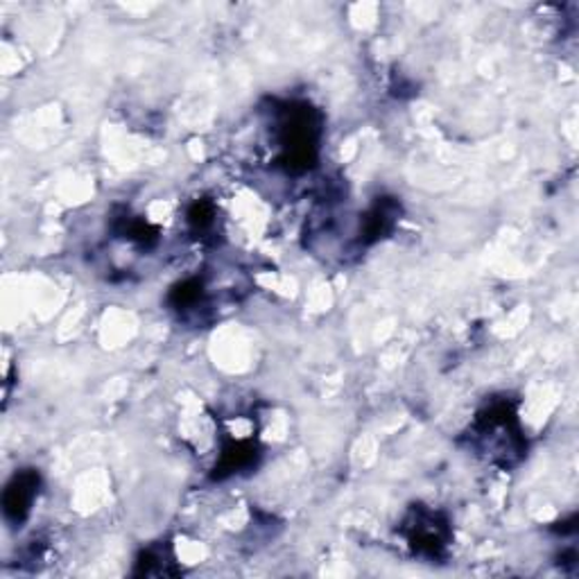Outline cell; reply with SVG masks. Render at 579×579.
Here are the masks:
<instances>
[{"mask_svg": "<svg viewBox=\"0 0 579 579\" xmlns=\"http://www.w3.org/2000/svg\"><path fill=\"white\" fill-rule=\"evenodd\" d=\"M471 446L501 468H514L528 455V439L518 421V403L507 394L489 399L474 419Z\"/></svg>", "mask_w": 579, "mask_h": 579, "instance_id": "1", "label": "cell"}, {"mask_svg": "<svg viewBox=\"0 0 579 579\" xmlns=\"http://www.w3.org/2000/svg\"><path fill=\"white\" fill-rule=\"evenodd\" d=\"M274 114H277L279 168L288 175L313 171L319 161L322 114L309 102H286Z\"/></svg>", "mask_w": 579, "mask_h": 579, "instance_id": "2", "label": "cell"}, {"mask_svg": "<svg viewBox=\"0 0 579 579\" xmlns=\"http://www.w3.org/2000/svg\"><path fill=\"white\" fill-rule=\"evenodd\" d=\"M399 534L405 539L412 555L424 559H441L446 557L449 545L453 539L451 520L446 514H441L426 505H412L405 514Z\"/></svg>", "mask_w": 579, "mask_h": 579, "instance_id": "3", "label": "cell"}, {"mask_svg": "<svg viewBox=\"0 0 579 579\" xmlns=\"http://www.w3.org/2000/svg\"><path fill=\"white\" fill-rule=\"evenodd\" d=\"M41 476L37 468H21L12 476L3 491V514L10 526H23L30 518L35 501L39 499Z\"/></svg>", "mask_w": 579, "mask_h": 579, "instance_id": "4", "label": "cell"}, {"mask_svg": "<svg viewBox=\"0 0 579 579\" xmlns=\"http://www.w3.org/2000/svg\"><path fill=\"white\" fill-rule=\"evenodd\" d=\"M401 219V202L397 198H378L361 217V247H372L388 238Z\"/></svg>", "mask_w": 579, "mask_h": 579, "instance_id": "5", "label": "cell"}, {"mask_svg": "<svg viewBox=\"0 0 579 579\" xmlns=\"http://www.w3.org/2000/svg\"><path fill=\"white\" fill-rule=\"evenodd\" d=\"M261 457V449L254 439H231L223 446L219 460L213 468V480H227L242 471H250Z\"/></svg>", "mask_w": 579, "mask_h": 579, "instance_id": "6", "label": "cell"}, {"mask_svg": "<svg viewBox=\"0 0 579 579\" xmlns=\"http://www.w3.org/2000/svg\"><path fill=\"white\" fill-rule=\"evenodd\" d=\"M204 299H206V286H204V279L200 277H190V279L179 281L168 294L171 309L181 315L198 311L204 303Z\"/></svg>", "mask_w": 579, "mask_h": 579, "instance_id": "7", "label": "cell"}, {"mask_svg": "<svg viewBox=\"0 0 579 579\" xmlns=\"http://www.w3.org/2000/svg\"><path fill=\"white\" fill-rule=\"evenodd\" d=\"M175 564V555L168 543H156L146 547L136 559V575H173L175 570L168 568Z\"/></svg>", "mask_w": 579, "mask_h": 579, "instance_id": "8", "label": "cell"}, {"mask_svg": "<svg viewBox=\"0 0 579 579\" xmlns=\"http://www.w3.org/2000/svg\"><path fill=\"white\" fill-rule=\"evenodd\" d=\"M215 217H217L215 204L209 200H198L186 213V225L196 236L206 238L215 229Z\"/></svg>", "mask_w": 579, "mask_h": 579, "instance_id": "9", "label": "cell"}]
</instances>
